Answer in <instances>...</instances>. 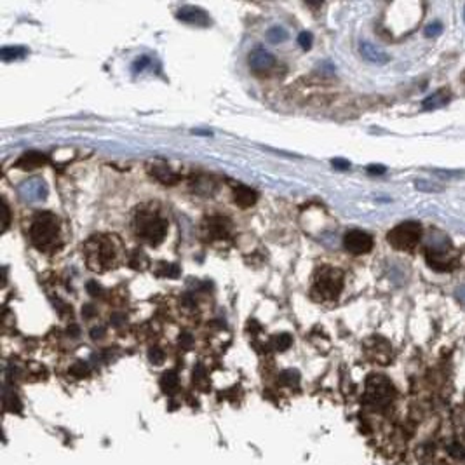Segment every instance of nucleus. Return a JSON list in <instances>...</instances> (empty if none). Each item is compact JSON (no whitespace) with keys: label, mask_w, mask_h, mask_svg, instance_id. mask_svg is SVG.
I'll return each instance as SVG.
<instances>
[{"label":"nucleus","mask_w":465,"mask_h":465,"mask_svg":"<svg viewBox=\"0 0 465 465\" xmlns=\"http://www.w3.org/2000/svg\"><path fill=\"white\" fill-rule=\"evenodd\" d=\"M440 32H441V23H432L427 30H425V35H427V37H432V35H437Z\"/></svg>","instance_id":"nucleus-31"},{"label":"nucleus","mask_w":465,"mask_h":465,"mask_svg":"<svg viewBox=\"0 0 465 465\" xmlns=\"http://www.w3.org/2000/svg\"><path fill=\"white\" fill-rule=\"evenodd\" d=\"M365 404L375 411H385L394 404L396 389L391 380L384 375H371L366 380Z\"/></svg>","instance_id":"nucleus-5"},{"label":"nucleus","mask_w":465,"mask_h":465,"mask_svg":"<svg viewBox=\"0 0 465 465\" xmlns=\"http://www.w3.org/2000/svg\"><path fill=\"white\" fill-rule=\"evenodd\" d=\"M47 164V157L41 152H25L18 160H16V168L19 169H37Z\"/></svg>","instance_id":"nucleus-13"},{"label":"nucleus","mask_w":465,"mask_h":465,"mask_svg":"<svg viewBox=\"0 0 465 465\" xmlns=\"http://www.w3.org/2000/svg\"><path fill=\"white\" fill-rule=\"evenodd\" d=\"M124 321H126V316H124V314H113V316H112V324H113V326L119 327L120 324L124 323Z\"/></svg>","instance_id":"nucleus-32"},{"label":"nucleus","mask_w":465,"mask_h":465,"mask_svg":"<svg viewBox=\"0 0 465 465\" xmlns=\"http://www.w3.org/2000/svg\"><path fill=\"white\" fill-rule=\"evenodd\" d=\"M368 173H371V175H380V173H385V168L384 166H369Z\"/></svg>","instance_id":"nucleus-34"},{"label":"nucleus","mask_w":465,"mask_h":465,"mask_svg":"<svg viewBox=\"0 0 465 465\" xmlns=\"http://www.w3.org/2000/svg\"><path fill=\"white\" fill-rule=\"evenodd\" d=\"M2 215H4V220H2V230H8L9 227V208H8V202H6V199H2Z\"/></svg>","instance_id":"nucleus-28"},{"label":"nucleus","mask_w":465,"mask_h":465,"mask_svg":"<svg viewBox=\"0 0 465 465\" xmlns=\"http://www.w3.org/2000/svg\"><path fill=\"white\" fill-rule=\"evenodd\" d=\"M343 290V272L324 265L317 270L312 286V298L317 302H333Z\"/></svg>","instance_id":"nucleus-4"},{"label":"nucleus","mask_w":465,"mask_h":465,"mask_svg":"<svg viewBox=\"0 0 465 465\" xmlns=\"http://www.w3.org/2000/svg\"><path fill=\"white\" fill-rule=\"evenodd\" d=\"M281 380H283L284 384L288 385H296L298 384V373L293 371V369H288V371L283 373V376H281Z\"/></svg>","instance_id":"nucleus-26"},{"label":"nucleus","mask_w":465,"mask_h":465,"mask_svg":"<svg viewBox=\"0 0 465 465\" xmlns=\"http://www.w3.org/2000/svg\"><path fill=\"white\" fill-rule=\"evenodd\" d=\"M332 164L335 166L336 169H342V171H345V169L350 168L349 160H343V159H333Z\"/></svg>","instance_id":"nucleus-30"},{"label":"nucleus","mask_w":465,"mask_h":465,"mask_svg":"<svg viewBox=\"0 0 465 465\" xmlns=\"http://www.w3.org/2000/svg\"><path fill=\"white\" fill-rule=\"evenodd\" d=\"M82 314H84V317H93L94 316V307L86 305L84 309H82Z\"/></svg>","instance_id":"nucleus-35"},{"label":"nucleus","mask_w":465,"mask_h":465,"mask_svg":"<svg viewBox=\"0 0 465 465\" xmlns=\"http://www.w3.org/2000/svg\"><path fill=\"white\" fill-rule=\"evenodd\" d=\"M87 291H89L91 296H100L101 286L96 283V281H91V283H87Z\"/></svg>","instance_id":"nucleus-29"},{"label":"nucleus","mask_w":465,"mask_h":465,"mask_svg":"<svg viewBox=\"0 0 465 465\" xmlns=\"http://www.w3.org/2000/svg\"><path fill=\"white\" fill-rule=\"evenodd\" d=\"M19 192H21L25 201L30 202L44 201L45 195H47V186H45V183H42L41 180H30V182H26L25 185H21Z\"/></svg>","instance_id":"nucleus-12"},{"label":"nucleus","mask_w":465,"mask_h":465,"mask_svg":"<svg viewBox=\"0 0 465 465\" xmlns=\"http://www.w3.org/2000/svg\"><path fill=\"white\" fill-rule=\"evenodd\" d=\"M359 51H361V54L366 60L373 61V63H387L389 61L387 54L380 47H376L375 44H371V42H361Z\"/></svg>","instance_id":"nucleus-14"},{"label":"nucleus","mask_w":465,"mask_h":465,"mask_svg":"<svg viewBox=\"0 0 465 465\" xmlns=\"http://www.w3.org/2000/svg\"><path fill=\"white\" fill-rule=\"evenodd\" d=\"M134 232L149 246H159L168 232V220L153 209H140L134 220Z\"/></svg>","instance_id":"nucleus-2"},{"label":"nucleus","mask_w":465,"mask_h":465,"mask_svg":"<svg viewBox=\"0 0 465 465\" xmlns=\"http://www.w3.org/2000/svg\"><path fill=\"white\" fill-rule=\"evenodd\" d=\"M84 255H86V261L91 270L96 272H103L113 267V261H116V250H113L112 241L103 235H93L84 244Z\"/></svg>","instance_id":"nucleus-6"},{"label":"nucleus","mask_w":465,"mask_h":465,"mask_svg":"<svg viewBox=\"0 0 465 465\" xmlns=\"http://www.w3.org/2000/svg\"><path fill=\"white\" fill-rule=\"evenodd\" d=\"M149 358L153 365H160L164 361V352L159 349V347H152L149 352Z\"/></svg>","instance_id":"nucleus-25"},{"label":"nucleus","mask_w":465,"mask_h":465,"mask_svg":"<svg viewBox=\"0 0 465 465\" xmlns=\"http://www.w3.org/2000/svg\"><path fill=\"white\" fill-rule=\"evenodd\" d=\"M291 343H293V338H291V335H288V333H281L279 336L274 338V345H276L277 350L290 349Z\"/></svg>","instance_id":"nucleus-23"},{"label":"nucleus","mask_w":465,"mask_h":465,"mask_svg":"<svg viewBox=\"0 0 465 465\" xmlns=\"http://www.w3.org/2000/svg\"><path fill=\"white\" fill-rule=\"evenodd\" d=\"M312 34L310 32H302V34L298 35V44H300V47L303 49V51H309L310 47H312Z\"/></svg>","instance_id":"nucleus-24"},{"label":"nucleus","mask_w":465,"mask_h":465,"mask_svg":"<svg viewBox=\"0 0 465 465\" xmlns=\"http://www.w3.org/2000/svg\"><path fill=\"white\" fill-rule=\"evenodd\" d=\"M425 258L432 268L440 272L453 270L458 263V253L453 250L451 242L448 241L446 235H441L437 232L435 234L432 232L431 239H429Z\"/></svg>","instance_id":"nucleus-3"},{"label":"nucleus","mask_w":465,"mask_h":465,"mask_svg":"<svg viewBox=\"0 0 465 465\" xmlns=\"http://www.w3.org/2000/svg\"><path fill=\"white\" fill-rule=\"evenodd\" d=\"M103 333H105V327H94L93 332H91V336H93V340H98L103 336Z\"/></svg>","instance_id":"nucleus-33"},{"label":"nucleus","mask_w":465,"mask_h":465,"mask_svg":"<svg viewBox=\"0 0 465 465\" xmlns=\"http://www.w3.org/2000/svg\"><path fill=\"white\" fill-rule=\"evenodd\" d=\"M160 385H162L164 392H169L171 394L176 387H178V375L176 371H166L160 380Z\"/></svg>","instance_id":"nucleus-18"},{"label":"nucleus","mask_w":465,"mask_h":465,"mask_svg":"<svg viewBox=\"0 0 465 465\" xmlns=\"http://www.w3.org/2000/svg\"><path fill=\"white\" fill-rule=\"evenodd\" d=\"M26 54L25 47H19V45H14V47H2L0 51V56L4 61H11V60H18V58H23Z\"/></svg>","instance_id":"nucleus-19"},{"label":"nucleus","mask_w":465,"mask_h":465,"mask_svg":"<svg viewBox=\"0 0 465 465\" xmlns=\"http://www.w3.org/2000/svg\"><path fill=\"white\" fill-rule=\"evenodd\" d=\"M162 265V270H157V276L160 277H178L180 268L175 263H160Z\"/></svg>","instance_id":"nucleus-22"},{"label":"nucleus","mask_w":465,"mask_h":465,"mask_svg":"<svg viewBox=\"0 0 465 465\" xmlns=\"http://www.w3.org/2000/svg\"><path fill=\"white\" fill-rule=\"evenodd\" d=\"M448 100H450V93H448L446 89H443V91H440V93L429 96L427 100L424 101V108L425 110H432V108L443 107V105L448 103Z\"/></svg>","instance_id":"nucleus-16"},{"label":"nucleus","mask_w":465,"mask_h":465,"mask_svg":"<svg viewBox=\"0 0 465 465\" xmlns=\"http://www.w3.org/2000/svg\"><path fill=\"white\" fill-rule=\"evenodd\" d=\"M87 371H89V368H87L86 363H77V365L72 366V369H70L72 375L78 376V378H80V376H84V375H87Z\"/></svg>","instance_id":"nucleus-27"},{"label":"nucleus","mask_w":465,"mask_h":465,"mask_svg":"<svg viewBox=\"0 0 465 465\" xmlns=\"http://www.w3.org/2000/svg\"><path fill=\"white\" fill-rule=\"evenodd\" d=\"M176 18L195 26L211 25V18H209L208 12L201 8H195V6H183V8H180L178 12H176Z\"/></svg>","instance_id":"nucleus-9"},{"label":"nucleus","mask_w":465,"mask_h":465,"mask_svg":"<svg viewBox=\"0 0 465 465\" xmlns=\"http://www.w3.org/2000/svg\"><path fill=\"white\" fill-rule=\"evenodd\" d=\"M129 265L134 268V270H145L147 265H149V258L145 257L143 251L136 250L133 255H131Z\"/></svg>","instance_id":"nucleus-20"},{"label":"nucleus","mask_w":465,"mask_h":465,"mask_svg":"<svg viewBox=\"0 0 465 465\" xmlns=\"http://www.w3.org/2000/svg\"><path fill=\"white\" fill-rule=\"evenodd\" d=\"M234 199L241 208H251L257 202L258 194L257 190L250 188V186L237 185V188L234 190Z\"/></svg>","instance_id":"nucleus-15"},{"label":"nucleus","mask_w":465,"mask_h":465,"mask_svg":"<svg viewBox=\"0 0 465 465\" xmlns=\"http://www.w3.org/2000/svg\"><path fill=\"white\" fill-rule=\"evenodd\" d=\"M267 39L270 42H274V44L284 42L288 39V32L284 30V28H281V26H272L270 30L267 32Z\"/></svg>","instance_id":"nucleus-21"},{"label":"nucleus","mask_w":465,"mask_h":465,"mask_svg":"<svg viewBox=\"0 0 465 465\" xmlns=\"http://www.w3.org/2000/svg\"><path fill=\"white\" fill-rule=\"evenodd\" d=\"M274 65H276V58H274V54L265 51V49L257 47L253 52H250V67L257 74H263V72L270 70Z\"/></svg>","instance_id":"nucleus-11"},{"label":"nucleus","mask_w":465,"mask_h":465,"mask_svg":"<svg viewBox=\"0 0 465 465\" xmlns=\"http://www.w3.org/2000/svg\"><path fill=\"white\" fill-rule=\"evenodd\" d=\"M147 63H149V58H142V61L138 60V61H136V63H134V70L138 72V68H140V70H142V68L145 67Z\"/></svg>","instance_id":"nucleus-36"},{"label":"nucleus","mask_w":465,"mask_h":465,"mask_svg":"<svg viewBox=\"0 0 465 465\" xmlns=\"http://www.w3.org/2000/svg\"><path fill=\"white\" fill-rule=\"evenodd\" d=\"M153 176H155L157 180H159V182H162V183H166V185H173V183H176L178 182V175H175V173L171 171V169H168L166 168V166H155V168H153Z\"/></svg>","instance_id":"nucleus-17"},{"label":"nucleus","mask_w":465,"mask_h":465,"mask_svg":"<svg viewBox=\"0 0 465 465\" xmlns=\"http://www.w3.org/2000/svg\"><path fill=\"white\" fill-rule=\"evenodd\" d=\"M30 241L39 251L52 253L60 248V220L52 213H39L32 220Z\"/></svg>","instance_id":"nucleus-1"},{"label":"nucleus","mask_w":465,"mask_h":465,"mask_svg":"<svg viewBox=\"0 0 465 465\" xmlns=\"http://www.w3.org/2000/svg\"><path fill=\"white\" fill-rule=\"evenodd\" d=\"M392 248L399 251H411L418 246L422 239V225L417 221H404L392 228L387 235Z\"/></svg>","instance_id":"nucleus-7"},{"label":"nucleus","mask_w":465,"mask_h":465,"mask_svg":"<svg viewBox=\"0 0 465 465\" xmlns=\"http://www.w3.org/2000/svg\"><path fill=\"white\" fill-rule=\"evenodd\" d=\"M202 228H204V235L208 239H224L230 232V221L224 216H211L209 220L204 221Z\"/></svg>","instance_id":"nucleus-10"},{"label":"nucleus","mask_w":465,"mask_h":465,"mask_svg":"<svg viewBox=\"0 0 465 465\" xmlns=\"http://www.w3.org/2000/svg\"><path fill=\"white\" fill-rule=\"evenodd\" d=\"M345 250L352 255H365L373 250V237L363 230H350L343 237Z\"/></svg>","instance_id":"nucleus-8"}]
</instances>
